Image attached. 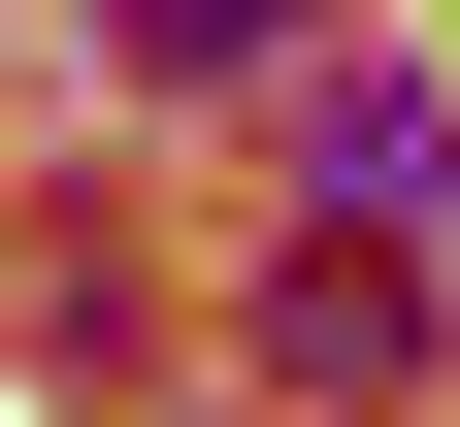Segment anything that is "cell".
<instances>
[{"label": "cell", "mask_w": 460, "mask_h": 427, "mask_svg": "<svg viewBox=\"0 0 460 427\" xmlns=\"http://www.w3.org/2000/svg\"><path fill=\"white\" fill-rule=\"evenodd\" d=\"M230 361L329 395V427H394V395H428V263H394V230H296V263L230 296Z\"/></svg>", "instance_id": "1"}, {"label": "cell", "mask_w": 460, "mask_h": 427, "mask_svg": "<svg viewBox=\"0 0 460 427\" xmlns=\"http://www.w3.org/2000/svg\"><path fill=\"white\" fill-rule=\"evenodd\" d=\"M132 67H296V0H132Z\"/></svg>", "instance_id": "3"}, {"label": "cell", "mask_w": 460, "mask_h": 427, "mask_svg": "<svg viewBox=\"0 0 460 427\" xmlns=\"http://www.w3.org/2000/svg\"><path fill=\"white\" fill-rule=\"evenodd\" d=\"M296 165H329L362 230H428V165H460V132H428V67H329V33H296Z\"/></svg>", "instance_id": "2"}]
</instances>
